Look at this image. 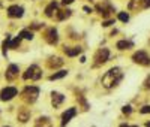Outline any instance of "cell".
Segmentation results:
<instances>
[{"label": "cell", "instance_id": "obj_4", "mask_svg": "<svg viewBox=\"0 0 150 127\" xmlns=\"http://www.w3.org/2000/svg\"><path fill=\"white\" fill-rule=\"evenodd\" d=\"M17 94H18V90H17L15 87H5L3 90L0 91V100L8 102L11 99H14Z\"/></svg>", "mask_w": 150, "mask_h": 127}, {"label": "cell", "instance_id": "obj_30", "mask_svg": "<svg viewBox=\"0 0 150 127\" xmlns=\"http://www.w3.org/2000/svg\"><path fill=\"white\" fill-rule=\"evenodd\" d=\"M84 11H86V12H89V14H90V12H92V8H89V6H84Z\"/></svg>", "mask_w": 150, "mask_h": 127}, {"label": "cell", "instance_id": "obj_23", "mask_svg": "<svg viewBox=\"0 0 150 127\" xmlns=\"http://www.w3.org/2000/svg\"><path fill=\"white\" fill-rule=\"evenodd\" d=\"M53 61H50L48 63V66L50 67H56V66H60V65H63V60L62 58H51Z\"/></svg>", "mask_w": 150, "mask_h": 127}, {"label": "cell", "instance_id": "obj_11", "mask_svg": "<svg viewBox=\"0 0 150 127\" xmlns=\"http://www.w3.org/2000/svg\"><path fill=\"white\" fill-rule=\"evenodd\" d=\"M18 72H20V67L17 66V65H11L9 67H8V70H6V79H14L15 76L18 75Z\"/></svg>", "mask_w": 150, "mask_h": 127}, {"label": "cell", "instance_id": "obj_21", "mask_svg": "<svg viewBox=\"0 0 150 127\" xmlns=\"http://www.w3.org/2000/svg\"><path fill=\"white\" fill-rule=\"evenodd\" d=\"M9 44H11V34H6V39H5V42H3V48H2L3 55H6V53H8V49H9Z\"/></svg>", "mask_w": 150, "mask_h": 127}, {"label": "cell", "instance_id": "obj_26", "mask_svg": "<svg viewBox=\"0 0 150 127\" xmlns=\"http://www.w3.org/2000/svg\"><path fill=\"white\" fill-rule=\"evenodd\" d=\"M123 114H131L132 112V109H131V106H123Z\"/></svg>", "mask_w": 150, "mask_h": 127}, {"label": "cell", "instance_id": "obj_20", "mask_svg": "<svg viewBox=\"0 0 150 127\" xmlns=\"http://www.w3.org/2000/svg\"><path fill=\"white\" fill-rule=\"evenodd\" d=\"M21 39H23V37L18 34L17 37H15V39L14 41H11V44H9V49H15L18 45H20V42H21Z\"/></svg>", "mask_w": 150, "mask_h": 127}, {"label": "cell", "instance_id": "obj_14", "mask_svg": "<svg viewBox=\"0 0 150 127\" xmlns=\"http://www.w3.org/2000/svg\"><path fill=\"white\" fill-rule=\"evenodd\" d=\"M81 48L80 46H72V48H65V53H66V55H69V57H75V55H78L80 53H81Z\"/></svg>", "mask_w": 150, "mask_h": 127}, {"label": "cell", "instance_id": "obj_12", "mask_svg": "<svg viewBox=\"0 0 150 127\" xmlns=\"http://www.w3.org/2000/svg\"><path fill=\"white\" fill-rule=\"evenodd\" d=\"M35 127H51V120L48 117H41L35 123Z\"/></svg>", "mask_w": 150, "mask_h": 127}, {"label": "cell", "instance_id": "obj_1", "mask_svg": "<svg viewBox=\"0 0 150 127\" xmlns=\"http://www.w3.org/2000/svg\"><path fill=\"white\" fill-rule=\"evenodd\" d=\"M122 78H123L122 70H120L119 67H112V69H110V70L102 76V85H104L105 88H111V87L117 85V84L122 81Z\"/></svg>", "mask_w": 150, "mask_h": 127}, {"label": "cell", "instance_id": "obj_7", "mask_svg": "<svg viewBox=\"0 0 150 127\" xmlns=\"http://www.w3.org/2000/svg\"><path fill=\"white\" fill-rule=\"evenodd\" d=\"M8 15L11 18H21L24 15V8L18 6V5H14V6H9L8 8Z\"/></svg>", "mask_w": 150, "mask_h": 127}, {"label": "cell", "instance_id": "obj_3", "mask_svg": "<svg viewBox=\"0 0 150 127\" xmlns=\"http://www.w3.org/2000/svg\"><path fill=\"white\" fill-rule=\"evenodd\" d=\"M24 100L29 102V103H33V102L38 99V96H39V88L35 87V85H30V87H26L24 88Z\"/></svg>", "mask_w": 150, "mask_h": 127}, {"label": "cell", "instance_id": "obj_28", "mask_svg": "<svg viewBox=\"0 0 150 127\" xmlns=\"http://www.w3.org/2000/svg\"><path fill=\"white\" fill-rule=\"evenodd\" d=\"M144 87H146V88H150V76H149V78L146 79V82H144Z\"/></svg>", "mask_w": 150, "mask_h": 127}, {"label": "cell", "instance_id": "obj_31", "mask_svg": "<svg viewBox=\"0 0 150 127\" xmlns=\"http://www.w3.org/2000/svg\"><path fill=\"white\" fill-rule=\"evenodd\" d=\"M150 6V0H146V2H144V8H149Z\"/></svg>", "mask_w": 150, "mask_h": 127}, {"label": "cell", "instance_id": "obj_19", "mask_svg": "<svg viewBox=\"0 0 150 127\" xmlns=\"http://www.w3.org/2000/svg\"><path fill=\"white\" fill-rule=\"evenodd\" d=\"M69 17H71V11H69V9L60 11L59 14H57V20H60V21H63V20H66V18H69Z\"/></svg>", "mask_w": 150, "mask_h": 127}, {"label": "cell", "instance_id": "obj_16", "mask_svg": "<svg viewBox=\"0 0 150 127\" xmlns=\"http://www.w3.org/2000/svg\"><path fill=\"white\" fill-rule=\"evenodd\" d=\"M132 46H134V44L129 42V41H119V42H117V48H119V49H129V48H132Z\"/></svg>", "mask_w": 150, "mask_h": 127}, {"label": "cell", "instance_id": "obj_2", "mask_svg": "<svg viewBox=\"0 0 150 127\" xmlns=\"http://www.w3.org/2000/svg\"><path fill=\"white\" fill-rule=\"evenodd\" d=\"M41 76H42V72H41L39 66L33 65V66L27 67V70L24 72V75H23V78L24 79H30V81H36V79H39Z\"/></svg>", "mask_w": 150, "mask_h": 127}, {"label": "cell", "instance_id": "obj_34", "mask_svg": "<svg viewBox=\"0 0 150 127\" xmlns=\"http://www.w3.org/2000/svg\"><path fill=\"white\" fill-rule=\"evenodd\" d=\"M6 127H8V126H6Z\"/></svg>", "mask_w": 150, "mask_h": 127}, {"label": "cell", "instance_id": "obj_32", "mask_svg": "<svg viewBox=\"0 0 150 127\" xmlns=\"http://www.w3.org/2000/svg\"><path fill=\"white\" fill-rule=\"evenodd\" d=\"M120 127H129V126H128V124H122ZM131 127H138V126H131Z\"/></svg>", "mask_w": 150, "mask_h": 127}, {"label": "cell", "instance_id": "obj_27", "mask_svg": "<svg viewBox=\"0 0 150 127\" xmlns=\"http://www.w3.org/2000/svg\"><path fill=\"white\" fill-rule=\"evenodd\" d=\"M141 114H150V106H143L141 108Z\"/></svg>", "mask_w": 150, "mask_h": 127}, {"label": "cell", "instance_id": "obj_18", "mask_svg": "<svg viewBox=\"0 0 150 127\" xmlns=\"http://www.w3.org/2000/svg\"><path fill=\"white\" fill-rule=\"evenodd\" d=\"M68 75V70H59L57 73H53L51 76H50V81H54V79H60V78H63V76Z\"/></svg>", "mask_w": 150, "mask_h": 127}, {"label": "cell", "instance_id": "obj_24", "mask_svg": "<svg viewBox=\"0 0 150 127\" xmlns=\"http://www.w3.org/2000/svg\"><path fill=\"white\" fill-rule=\"evenodd\" d=\"M119 20L123 21V22H128L129 21V14H128V12H120V14H119Z\"/></svg>", "mask_w": 150, "mask_h": 127}, {"label": "cell", "instance_id": "obj_22", "mask_svg": "<svg viewBox=\"0 0 150 127\" xmlns=\"http://www.w3.org/2000/svg\"><path fill=\"white\" fill-rule=\"evenodd\" d=\"M20 36L23 37V39H29V41H32V39H33V33H32V32H29V30H23V32L20 33Z\"/></svg>", "mask_w": 150, "mask_h": 127}, {"label": "cell", "instance_id": "obj_29", "mask_svg": "<svg viewBox=\"0 0 150 127\" xmlns=\"http://www.w3.org/2000/svg\"><path fill=\"white\" fill-rule=\"evenodd\" d=\"M74 2V0H62V3H63V5H71Z\"/></svg>", "mask_w": 150, "mask_h": 127}, {"label": "cell", "instance_id": "obj_6", "mask_svg": "<svg viewBox=\"0 0 150 127\" xmlns=\"http://www.w3.org/2000/svg\"><path fill=\"white\" fill-rule=\"evenodd\" d=\"M110 58V51L107 48H102V49H99L96 55H95V60H96V65H104L105 61H108Z\"/></svg>", "mask_w": 150, "mask_h": 127}, {"label": "cell", "instance_id": "obj_10", "mask_svg": "<svg viewBox=\"0 0 150 127\" xmlns=\"http://www.w3.org/2000/svg\"><path fill=\"white\" fill-rule=\"evenodd\" d=\"M51 102H53V106L57 108V106H60V105L65 102V96L60 94V93H57V91H53V93H51Z\"/></svg>", "mask_w": 150, "mask_h": 127}, {"label": "cell", "instance_id": "obj_9", "mask_svg": "<svg viewBox=\"0 0 150 127\" xmlns=\"http://www.w3.org/2000/svg\"><path fill=\"white\" fill-rule=\"evenodd\" d=\"M45 39H47V42H48L50 45L57 44V41H59L57 30H56V29H48V32H47V34H45Z\"/></svg>", "mask_w": 150, "mask_h": 127}, {"label": "cell", "instance_id": "obj_5", "mask_svg": "<svg viewBox=\"0 0 150 127\" xmlns=\"http://www.w3.org/2000/svg\"><path fill=\"white\" fill-rule=\"evenodd\" d=\"M132 60L135 63H138V65H141V66H149L150 65V57L147 55V53H144V51H138V53H135L132 55Z\"/></svg>", "mask_w": 150, "mask_h": 127}, {"label": "cell", "instance_id": "obj_13", "mask_svg": "<svg viewBox=\"0 0 150 127\" xmlns=\"http://www.w3.org/2000/svg\"><path fill=\"white\" fill-rule=\"evenodd\" d=\"M57 6H59L57 2H51V3L45 8V15H47V17H53L56 12H57Z\"/></svg>", "mask_w": 150, "mask_h": 127}, {"label": "cell", "instance_id": "obj_17", "mask_svg": "<svg viewBox=\"0 0 150 127\" xmlns=\"http://www.w3.org/2000/svg\"><path fill=\"white\" fill-rule=\"evenodd\" d=\"M137 8H144V0H131L129 9H137Z\"/></svg>", "mask_w": 150, "mask_h": 127}, {"label": "cell", "instance_id": "obj_25", "mask_svg": "<svg viewBox=\"0 0 150 127\" xmlns=\"http://www.w3.org/2000/svg\"><path fill=\"white\" fill-rule=\"evenodd\" d=\"M111 24H114V20H108V21H104V22H102L104 27H110Z\"/></svg>", "mask_w": 150, "mask_h": 127}, {"label": "cell", "instance_id": "obj_15", "mask_svg": "<svg viewBox=\"0 0 150 127\" xmlns=\"http://www.w3.org/2000/svg\"><path fill=\"white\" fill-rule=\"evenodd\" d=\"M18 120L21 123H26L27 120H30V112L27 109H24V111H20L18 112Z\"/></svg>", "mask_w": 150, "mask_h": 127}, {"label": "cell", "instance_id": "obj_8", "mask_svg": "<svg viewBox=\"0 0 150 127\" xmlns=\"http://www.w3.org/2000/svg\"><path fill=\"white\" fill-rule=\"evenodd\" d=\"M75 115H77V108H69V109H66L65 112H63V115H62V126H66Z\"/></svg>", "mask_w": 150, "mask_h": 127}, {"label": "cell", "instance_id": "obj_33", "mask_svg": "<svg viewBox=\"0 0 150 127\" xmlns=\"http://www.w3.org/2000/svg\"><path fill=\"white\" fill-rule=\"evenodd\" d=\"M146 127H150V121H149V123H146Z\"/></svg>", "mask_w": 150, "mask_h": 127}]
</instances>
